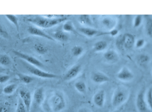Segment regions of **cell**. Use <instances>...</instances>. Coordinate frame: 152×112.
<instances>
[{
    "label": "cell",
    "mask_w": 152,
    "mask_h": 112,
    "mask_svg": "<svg viewBox=\"0 0 152 112\" xmlns=\"http://www.w3.org/2000/svg\"><path fill=\"white\" fill-rule=\"evenodd\" d=\"M26 20L40 27L49 28L67 20V17L62 16L59 17L49 18L42 16H35L27 18Z\"/></svg>",
    "instance_id": "cell-1"
},
{
    "label": "cell",
    "mask_w": 152,
    "mask_h": 112,
    "mask_svg": "<svg viewBox=\"0 0 152 112\" xmlns=\"http://www.w3.org/2000/svg\"><path fill=\"white\" fill-rule=\"evenodd\" d=\"M129 96V92L127 88L118 87L115 89L112 97V105L115 108L119 107L127 101Z\"/></svg>",
    "instance_id": "cell-2"
},
{
    "label": "cell",
    "mask_w": 152,
    "mask_h": 112,
    "mask_svg": "<svg viewBox=\"0 0 152 112\" xmlns=\"http://www.w3.org/2000/svg\"><path fill=\"white\" fill-rule=\"evenodd\" d=\"M50 107L53 112H61L66 107V101L64 95L56 92L50 97L49 100Z\"/></svg>",
    "instance_id": "cell-3"
},
{
    "label": "cell",
    "mask_w": 152,
    "mask_h": 112,
    "mask_svg": "<svg viewBox=\"0 0 152 112\" xmlns=\"http://www.w3.org/2000/svg\"><path fill=\"white\" fill-rule=\"evenodd\" d=\"M23 65L26 69L31 73L39 77L44 78H56L58 77V76L51 73H47L37 68L34 66H32L29 63L25 62Z\"/></svg>",
    "instance_id": "cell-4"
},
{
    "label": "cell",
    "mask_w": 152,
    "mask_h": 112,
    "mask_svg": "<svg viewBox=\"0 0 152 112\" xmlns=\"http://www.w3.org/2000/svg\"><path fill=\"white\" fill-rule=\"evenodd\" d=\"M136 106L138 112H152L145 99V91L141 90L137 95L136 99Z\"/></svg>",
    "instance_id": "cell-5"
},
{
    "label": "cell",
    "mask_w": 152,
    "mask_h": 112,
    "mask_svg": "<svg viewBox=\"0 0 152 112\" xmlns=\"http://www.w3.org/2000/svg\"><path fill=\"white\" fill-rule=\"evenodd\" d=\"M13 52L16 56H18L20 58L23 59L24 60L27 61L29 63V64L30 63L31 65H34L35 66L39 67H42L43 66L42 63L40 60L35 58L34 57H32L30 55L25 54L23 52L17 51L14 50Z\"/></svg>",
    "instance_id": "cell-6"
},
{
    "label": "cell",
    "mask_w": 152,
    "mask_h": 112,
    "mask_svg": "<svg viewBox=\"0 0 152 112\" xmlns=\"http://www.w3.org/2000/svg\"><path fill=\"white\" fill-rule=\"evenodd\" d=\"M20 99L26 107L28 112L30 111L31 106L32 98L31 92L25 89H21L19 92Z\"/></svg>",
    "instance_id": "cell-7"
},
{
    "label": "cell",
    "mask_w": 152,
    "mask_h": 112,
    "mask_svg": "<svg viewBox=\"0 0 152 112\" xmlns=\"http://www.w3.org/2000/svg\"><path fill=\"white\" fill-rule=\"evenodd\" d=\"M93 101L97 107H103L105 102V92L104 90L97 92L93 96Z\"/></svg>",
    "instance_id": "cell-8"
},
{
    "label": "cell",
    "mask_w": 152,
    "mask_h": 112,
    "mask_svg": "<svg viewBox=\"0 0 152 112\" xmlns=\"http://www.w3.org/2000/svg\"><path fill=\"white\" fill-rule=\"evenodd\" d=\"M116 77L121 81H128L132 80L134 77V76L128 68L124 67L117 73Z\"/></svg>",
    "instance_id": "cell-9"
},
{
    "label": "cell",
    "mask_w": 152,
    "mask_h": 112,
    "mask_svg": "<svg viewBox=\"0 0 152 112\" xmlns=\"http://www.w3.org/2000/svg\"><path fill=\"white\" fill-rule=\"evenodd\" d=\"M81 69L80 65H75L72 67L64 76V79L65 81H70L75 78L80 73Z\"/></svg>",
    "instance_id": "cell-10"
},
{
    "label": "cell",
    "mask_w": 152,
    "mask_h": 112,
    "mask_svg": "<svg viewBox=\"0 0 152 112\" xmlns=\"http://www.w3.org/2000/svg\"><path fill=\"white\" fill-rule=\"evenodd\" d=\"M27 30H28V32L33 35L44 37V38H47V39L51 40V41H55V39H54L53 37H51L48 34L46 33L38 28L30 26L28 27Z\"/></svg>",
    "instance_id": "cell-11"
},
{
    "label": "cell",
    "mask_w": 152,
    "mask_h": 112,
    "mask_svg": "<svg viewBox=\"0 0 152 112\" xmlns=\"http://www.w3.org/2000/svg\"><path fill=\"white\" fill-rule=\"evenodd\" d=\"M44 99V89L42 87L38 88L34 92L33 97L34 101L36 105H40L43 102Z\"/></svg>",
    "instance_id": "cell-12"
},
{
    "label": "cell",
    "mask_w": 152,
    "mask_h": 112,
    "mask_svg": "<svg viewBox=\"0 0 152 112\" xmlns=\"http://www.w3.org/2000/svg\"><path fill=\"white\" fill-rule=\"evenodd\" d=\"M123 42L124 47L127 49L132 48L135 43V38L130 33L124 34L123 35Z\"/></svg>",
    "instance_id": "cell-13"
},
{
    "label": "cell",
    "mask_w": 152,
    "mask_h": 112,
    "mask_svg": "<svg viewBox=\"0 0 152 112\" xmlns=\"http://www.w3.org/2000/svg\"><path fill=\"white\" fill-rule=\"evenodd\" d=\"M92 80L96 83L102 84L109 81L110 78L104 74L98 72L92 75Z\"/></svg>",
    "instance_id": "cell-14"
},
{
    "label": "cell",
    "mask_w": 152,
    "mask_h": 112,
    "mask_svg": "<svg viewBox=\"0 0 152 112\" xmlns=\"http://www.w3.org/2000/svg\"><path fill=\"white\" fill-rule=\"evenodd\" d=\"M79 30L85 35L88 36H93L98 33L99 32L96 29L90 28L83 27L79 28Z\"/></svg>",
    "instance_id": "cell-15"
},
{
    "label": "cell",
    "mask_w": 152,
    "mask_h": 112,
    "mask_svg": "<svg viewBox=\"0 0 152 112\" xmlns=\"http://www.w3.org/2000/svg\"><path fill=\"white\" fill-rule=\"evenodd\" d=\"M75 89L80 93L84 94L87 92V85L84 82L78 81L75 84Z\"/></svg>",
    "instance_id": "cell-16"
},
{
    "label": "cell",
    "mask_w": 152,
    "mask_h": 112,
    "mask_svg": "<svg viewBox=\"0 0 152 112\" xmlns=\"http://www.w3.org/2000/svg\"><path fill=\"white\" fill-rule=\"evenodd\" d=\"M54 37L55 39L60 41H66L68 40L69 36L67 34L62 31H57L54 34Z\"/></svg>",
    "instance_id": "cell-17"
},
{
    "label": "cell",
    "mask_w": 152,
    "mask_h": 112,
    "mask_svg": "<svg viewBox=\"0 0 152 112\" xmlns=\"http://www.w3.org/2000/svg\"><path fill=\"white\" fill-rule=\"evenodd\" d=\"M17 87V85L15 83L8 84L4 87L3 89V92L7 95H10L12 94L16 89Z\"/></svg>",
    "instance_id": "cell-18"
},
{
    "label": "cell",
    "mask_w": 152,
    "mask_h": 112,
    "mask_svg": "<svg viewBox=\"0 0 152 112\" xmlns=\"http://www.w3.org/2000/svg\"><path fill=\"white\" fill-rule=\"evenodd\" d=\"M34 48L38 53L41 55L45 54L48 51V48L41 43L36 44L34 45Z\"/></svg>",
    "instance_id": "cell-19"
},
{
    "label": "cell",
    "mask_w": 152,
    "mask_h": 112,
    "mask_svg": "<svg viewBox=\"0 0 152 112\" xmlns=\"http://www.w3.org/2000/svg\"><path fill=\"white\" fill-rule=\"evenodd\" d=\"M107 47V43L104 41H99L94 44V49L96 51H102Z\"/></svg>",
    "instance_id": "cell-20"
},
{
    "label": "cell",
    "mask_w": 152,
    "mask_h": 112,
    "mask_svg": "<svg viewBox=\"0 0 152 112\" xmlns=\"http://www.w3.org/2000/svg\"><path fill=\"white\" fill-rule=\"evenodd\" d=\"M17 75L20 81L23 82L24 83L26 84L31 83L34 80V78L33 77L29 76L28 75H26L18 73Z\"/></svg>",
    "instance_id": "cell-21"
},
{
    "label": "cell",
    "mask_w": 152,
    "mask_h": 112,
    "mask_svg": "<svg viewBox=\"0 0 152 112\" xmlns=\"http://www.w3.org/2000/svg\"><path fill=\"white\" fill-rule=\"evenodd\" d=\"M105 58L108 61H113L117 57V54L113 50H108L104 54Z\"/></svg>",
    "instance_id": "cell-22"
},
{
    "label": "cell",
    "mask_w": 152,
    "mask_h": 112,
    "mask_svg": "<svg viewBox=\"0 0 152 112\" xmlns=\"http://www.w3.org/2000/svg\"><path fill=\"white\" fill-rule=\"evenodd\" d=\"M5 16L7 17V18L11 22L13 23L16 28L18 31H19V20L17 17L14 15H11V14H8V15H5Z\"/></svg>",
    "instance_id": "cell-23"
},
{
    "label": "cell",
    "mask_w": 152,
    "mask_h": 112,
    "mask_svg": "<svg viewBox=\"0 0 152 112\" xmlns=\"http://www.w3.org/2000/svg\"><path fill=\"white\" fill-rule=\"evenodd\" d=\"M152 88H150L149 89L147 92L146 94L145 95V99L146 102L147 104L148 105L150 109H152Z\"/></svg>",
    "instance_id": "cell-24"
},
{
    "label": "cell",
    "mask_w": 152,
    "mask_h": 112,
    "mask_svg": "<svg viewBox=\"0 0 152 112\" xmlns=\"http://www.w3.org/2000/svg\"><path fill=\"white\" fill-rule=\"evenodd\" d=\"M79 20L80 23L85 25H91L92 21L90 17L88 15H82L79 18Z\"/></svg>",
    "instance_id": "cell-25"
},
{
    "label": "cell",
    "mask_w": 152,
    "mask_h": 112,
    "mask_svg": "<svg viewBox=\"0 0 152 112\" xmlns=\"http://www.w3.org/2000/svg\"><path fill=\"white\" fill-rule=\"evenodd\" d=\"M83 49L80 46H75L72 49V51L73 55L75 57H78L81 55L83 52Z\"/></svg>",
    "instance_id": "cell-26"
},
{
    "label": "cell",
    "mask_w": 152,
    "mask_h": 112,
    "mask_svg": "<svg viewBox=\"0 0 152 112\" xmlns=\"http://www.w3.org/2000/svg\"><path fill=\"white\" fill-rule=\"evenodd\" d=\"M63 29L66 32H75V29L72 23L70 21H67L64 23L63 26Z\"/></svg>",
    "instance_id": "cell-27"
},
{
    "label": "cell",
    "mask_w": 152,
    "mask_h": 112,
    "mask_svg": "<svg viewBox=\"0 0 152 112\" xmlns=\"http://www.w3.org/2000/svg\"><path fill=\"white\" fill-rule=\"evenodd\" d=\"M0 63L4 65H7L11 63L10 58L7 55H2L0 56Z\"/></svg>",
    "instance_id": "cell-28"
},
{
    "label": "cell",
    "mask_w": 152,
    "mask_h": 112,
    "mask_svg": "<svg viewBox=\"0 0 152 112\" xmlns=\"http://www.w3.org/2000/svg\"><path fill=\"white\" fill-rule=\"evenodd\" d=\"M146 29L148 35L150 37L152 36V20L151 18H148L146 24Z\"/></svg>",
    "instance_id": "cell-29"
},
{
    "label": "cell",
    "mask_w": 152,
    "mask_h": 112,
    "mask_svg": "<svg viewBox=\"0 0 152 112\" xmlns=\"http://www.w3.org/2000/svg\"><path fill=\"white\" fill-rule=\"evenodd\" d=\"M26 107L21 99H19L17 106L16 112H26Z\"/></svg>",
    "instance_id": "cell-30"
},
{
    "label": "cell",
    "mask_w": 152,
    "mask_h": 112,
    "mask_svg": "<svg viewBox=\"0 0 152 112\" xmlns=\"http://www.w3.org/2000/svg\"><path fill=\"white\" fill-rule=\"evenodd\" d=\"M116 45L119 49H121L123 48V35L119 36L116 41Z\"/></svg>",
    "instance_id": "cell-31"
},
{
    "label": "cell",
    "mask_w": 152,
    "mask_h": 112,
    "mask_svg": "<svg viewBox=\"0 0 152 112\" xmlns=\"http://www.w3.org/2000/svg\"><path fill=\"white\" fill-rule=\"evenodd\" d=\"M142 16L141 15H137L135 18L134 21V26L135 27H138L142 22Z\"/></svg>",
    "instance_id": "cell-32"
},
{
    "label": "cell",
    "mask_w": 152,
    "mask_h": 112,
    "mask_svg": "<svg viewBox=\"0 0 152 112\" xmlns=\"http://www.w3.org/2000/svg\"><path fill=\"white\" fill-rule=\"evenodd\" d=\"M0 35H1L4 38H8L9 37V36L7 32L4 29L1 24H0Z\"/></svg>",
    "instance_id": "cell-33"
},
{
    "label": "cell",
    "mask_w": 152,
    "mask_h": 112,
    "mask_svg": "<svg viewBox=\"0 0 152 112\" xmlns=\"http://www.w3.org/2000/svg\"><path fill=\"white\" fill-rule=\"evenodd\" d=\"M10 108L6 104L0 105V112H10Z\"/></svg>",
    "instance_id": "cell-34"
},
{
    "label": "cell",
    "mask_w": 152,
    "mask_h": 112,
    "mask_svg": "<svg viewBox=\"0 0 152 112\" xmlns=\"http://www.w3.org/2000/svg\"><path fill=\"white\" fill-rule=\"evenodd\" d=\"M10 78V76L7 75L0 76V84H3L9 81Z\"/></svg>",
    "instance_id": "cell-35"
},
{
    "label": "cell",
    "mask_w": 152,
    "mask_h": 112,
    "mask_svg": "<svg viewBox=\"0 0 152 112\" xmlns=\"http://www.w3.org/2000/svg\"><path fill=\"white\" fill-rule=\"evenodd\" d=\"M145 41L144 39H139L137 41V42L136 43V46L137 48H140L143 47L145 44Z\"/></svg>",
    "instance_id": "cell-36"
},
{
    "label": "cell",
    "mask_w": 152,
    "mask_h": 112,
    "mask_svg": "<svg viewBox=\"0 0 152 112\" xmlns=\"http://www.w3.org/2000/svg\"><path fill=\"white\" fill-rule=\"evenodd\" d=\"M77 112H92L89 109L87 108H81L78 110Z\"/></svg>",
    "instance_id": "cell-37"
},
{
    "label": "cell",
    "mask_w": 152,
    "mask_h": 112,
    "mask_svg": "<svg viewBox=\"0 0 152 112\" xmlns=\"http://www.w3.org/2000/svg\"><path fill=\"white\" fill-rule=\"evenodd\" d=\"M103 23L105 25L107 26V27H109V25H111L110 20L107 19H104L103 20Z\"/></svg>",
    "instance_id": "cell-38"
},
{
    "label": "cell",
    "mask_w": 152,
    "mask_h": 112,
    "mask_svg": "<svg viewBox=\"0 0 152 112\" xmlns=\"http://www.w3.org/2000/svg\"><path fill=\"white\" fill-rule=\"evenodd\" d=\"M141 60H141L142 62H146L148 60V57H146V56H143V57H142L141 58H140Z\"/></svg>",
    "instance_id": "cell-39"
},
{
    "label": "cell",
    "mask_w": 152,
    "mask_h": 112,
    "mask_svg": "<svg viewBox=\"0 0 152 112\" xmlns=\"http://www.w3.org/2000/svg\"><path fill=\"white\" fill-rule=\"evenodd\" d=\"M6 71V69L0 66V73H4Z\"/></svg>",
    "instance_id": "cell-40"
},
{
    "label": "cell",
    "mask_w": 152,
    "mask_h": 112,
    "mask_svg": "<svg viewBox=\"0 0 152 112\" xmlns=\"http://www.w3.org/2000/svg\"><path fill=\"white\" fill-rule=\"evenodd\" d=\"M113 112H121V111H119V110H115V111H113Z\"/></svg>",
    "instance_id": "cell-41"
},
{
    "label": "cell",
    "mask_w": 152,
    "mask_h": 112,
    "mask_svg": "<svg viewBox=\"0 0 152 112\" xmlns=\"http://www.w3.org/2000/svg\"><path fill=\"white\" fill-rule=\"evenodd\" d=\"M43 112V111H40V112Z\"/></svg>",
    "instance_id": "cell-42"
}]
</instances>
